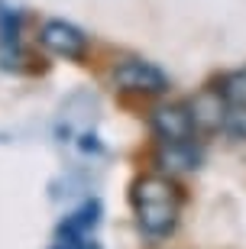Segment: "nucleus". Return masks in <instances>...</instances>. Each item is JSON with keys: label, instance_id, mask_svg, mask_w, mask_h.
<instances>
[{"label": "nucleus", "instance_id": "1", "mask_svg": "<svg viewBox=\"0 0 246 249\" xmlns=\"http://www.w3.org/2000/svg\"><path fill=\"white\" fill-rule=\"evenodd\" d=\"M130 201H133V213H136V223L143 233H149V236H169V233H175L178 217H182L185 194L172 178L143 175L133 185Z\"/></svg>", "mask_w": 246, "mask_h": 249}, {"label": "nucleus", "instance_id": "2", "mask_svg": "<svg viewBox=\"0 0 246 249\" xmlns=\"http://www.w3.org/2000/svg\"><path fill=\"white\" fill-rule=\"evenodd\" d=\"M114 84L123 94H143V97H159L169 91V74L152 62L143 58H127L114 68Z\"/></svg>", "mask_w": 246, "mask_h": 249}, {"label": "nucleus", "instance_id": "3", "mask_svg": "<svg viewBox=\"0 0 246 249\" xmlns=\"http://www.w3.org/2000/svg\"><path fill=\"white\" fill-rule=\"evenodd\" d=\"M39 42L52 52V55L65 58V62H81L88 55V36L75 23H65V19H49L39 29Z\"/></svg>", "mask_w": 246, "mask_h": 249}, {"label": "nucleus", "instance_id": "4", "mask_svg": "<svg viewBox=\"0 0 246 249\" xmlns=\"http://www.w3.org/2000/svg\"><path fill=\"white\" fill-rule=\"evenodd\" d=\"M149 126L159 142H188L194 139V120L185 104H162L149 113Z\"/></svg>", "mask_w": 246, "mask_h": 249}, {"label": "nucleus", "instance_id": "5", "mask_svg": "<svg viewBox=\"0 0 246 249\" xmlns=\"http://www.w3.org/2000/svg\"><path fill=\"white\" fill-rule=\"evenodd\" d=\"M227 97H224V91H214V88H208V91H201L198 97H194L191 104H188V110H191V120H194V129H201V133H214V129H224V117H227Z\"/></svg>", "mask_w": 246, "mask_h": 249}, {"label": "nucleus", "instance_id": "6", "mask_svg": "<svg viewBox=\"0 0 246 249\" xmlns=\"http://www.w3.org/2000/svg\"><path fill=\"white\" fill-rule=\"evenodd\" d=\"M159 165L165 172H194L201 165V152L191 139L188 142H162V152H159Z\"/></svg>", "mask_w": 246, "mask_h": 249}, {"label": "nucleus", "instance_id": "7", "mask_svg": "<svg viewBox=\"0 0 246 249\" xmlns=\"http://www.w3.org/2000/svg\"><path fill=\"white\" fill-rule=\"evenodd\" d=\"M97 213H100V204L91 201V204H84L81 211H75L68 220L58 227V236L62 240H84L88 233L94 230V223H97Z\"/></svg>", "mask_w": 246, "mask_h": 249}, {"label": "nucleus", "instance_id": "8", "mask_svg": "<svg viewBox=\"0 0 246 249\" xmlns=\"http://www.w3.org/2000/svg\"><path fill=\"white\" fill-rule=\"evenodd\" d=\"M224 133L240 142H246V104H227V117H224Z\"/></svg>", "mask_w": 246, "mask_h": 249}, {"label": "nucleus", "instance_id": "9", "mask_svg": "<svg viewBox=\"0 0 246 249\" xmlns=\"http://www.w3.org/2000/svg\"><path fill=\"white\" fill-rule=\"evenodd\" d=\"M220 91H224V97H227L230 104H246V68L237 71V74H230Z\"/></svg>", "mask_w": 246, "mask_h": 249}]
</instances>
